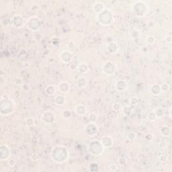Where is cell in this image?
I'll list each match as a JSON object with an SVG mask.
<instances>
[{
  "label": "cell",
  "instance_id": "f546056e",
  "mask_svg": "<svg viewBox=\"0 0 172 172\" xmlns=\"http://www.w3.org/2000/svg\"><path fill=\"white\" fill-rule=\"evenodd\" d=\"M140 36V32L138 30H136V29L133 30L131 33V37L132 39H134V40H135L137 39H139Z\"/></svg>",
  "mask_w": 172,
  "mask_h": 172
},
{
  "label": "cell",
  "instance_id": "60d3db41",
  "mask_svg": "<svg viewBox=\"0 0 172 172\" xmlns=\"http://www.w3.org/2000/svg\"><path fill=\"white\" fill-rule=\"evenodd\" d=\"M15 84L18 85V86H21V85L23 84V80L20 77H16L15 78Z\"/></svg>",
  "mask_w": 172,
  "mask_h": 172
},
{
  "label": "cell",
  "instance_id": "484cf974",
  "mask_svg": "<svg viewBox=\"0 0 172 172\" xmlns=\"http://www.w3.org/2000/svg\"><path fill=\"white\" fill-rule=\"evenodd\" d=\"M153 111L155 112L157 119H161L162 118H164L165 115V110L164 108H161V107H158V108H156Z\"/></svg>",
  "mask_w": 172,
  "mask_h": 172
},
{
  "label": "cell",
  "instance_id": "cb8c5ba5",
  "mask_svg": "<svg viewBox=\"0 0 172 172\" xmlns=\"http://www.w3.org/2000/svg\"><path fill=\"white\" fill-rule=\"evenodd\" d=\"M161 135L164 137H168L171 135V128L167 126H163L160 130Z\"/></svg>",
  "mask_w": 172,
  "mask_h": 172
},
{
  "label": "cell",
  "instance_id": "52a82bcc",
  "mask_svg": "<svg viewBox=\"0 0 172 172\" xmlns=\"http://www.w3.org/2000/svg\"><path fill=\"white\" fill-rule=\"evenodd\" d=\"M102 71L105 75L108 76H112L114 75L117 71V65L114 62L111 61L105 62L102 66Z\"/></svg>",
  "mask_w": 172,
  "mask_h": 172
},
{
  "label": "cell",
  "instance_id": "4dcf8cb0",
  "mask_svg": "<svg viewBox=\"0 0 172 172\" xmlns=\"http://www.w3.org/2000/svg\"><path fill=\"white\" fill-rule=\"evenodd\" d=\"M25 122H26V126H28V127L33 126L34 124V118H32V117L26 118V120H25Z\"/></svg>",
  "mask_w": 172,
  "mask_h": 172
},
{
  "label": "cell",
  "instance_id": "1f68e13d",
  "mask_svg": "<svg viewBox=\"0 0 172 172\" xmlns=\"http://www.w3.org/2000/svg\"><path fill=\"white\" fill-rule=\"evenodd\" d=\"M89 170L91 172H96L99 170V166L95 163H93V164H90V167H89Z\"/></svg>",
  "mask_w": 172,
  "mask_h": 172
},
{
  "label": "cell",
  "instance_id": "9c48e42d",
  "mask_svg": "<svg viewBox=\"0 0 172 172\" xmlns=\"http://www.w3.org/2000/svg\"><path fill=\"white\" fill-rule=\"evenodd\" d=\"M98 132V126L95 122H90L86 124L85 127V133L88 137H94Z\"/></svg>",
  "mask_w": 172,
  "mask_h": 172
},
{
  "label": "cell",
  "instance_id": "d6a6232c",
  "mask_svg": "<svg viewBox=\"0 0 172 172\" xmlns=\"http://www.w3.org/2000/svg\"><path fill=\"white\" fill-rule=\"evenodd\" d=\"M108 169L110 171H117L118 170V164H115V163H112V164H110L108 165Z\"/></svg>",
  "mask_w": 172,
  "mask_h": 172
},
{
  "label": "cell",
  "instance_id": "30bf717a",
  "mask_svg": "<svg viewBox=\"0 0 172 172\" xmlns=\"http://www.w3.org/2000/svg\"><path fill=\"white\" fill-rule=\"evenodd\" d=\"M11 155V149L8 145H2L0 147V161L8 160Z\"/></svg>",
  "mask_w": 172,
  "mask_h": 172
},
{
  "label": "cell",
  "instance_id": "836d02e7",
  "mask_svg": "<svg viewBox=\"0 0 172 172\" xmlns=\"http://www.w3.org/2000/svg\"><path fill=\"white\" fill-rule=\"evenodd\" d=\"M147 118H148L150 121H155V120L157 119L155 112H154V111L150 112L147 114Z\"/></svg>",
  "mask_w": 172,
  "mask_h": 172
},
{
  "label": "cell",
  "instance_id": "6da1fadb",
  "mask_svg": "<svg viewBox=\"0 0 172 172\" xmlns=\"http://www.w3.org/2000/svg\"><path fill=\"white\" fill-rule=\"evenodd\" d=\"M69 152L65 147L62 145H57L51 151V159L57 164H63L68 160Z\"/></svg>",
  "mask_w": 172,
  "mask_h": 172
},
{
  "label": "cell",
  "instance_id": "7a4b0ae2",
  "mask_svg": "<svg viewBox=\"0 0 172 172\" xmlns=\"http://www.w3.org/2000/svg\"><path fill=\"white\" fill-rule=\"evenodd\" d=\"M132 10L136 16L142 18L146 15L149 12V6L144 1H137L132 4Z\"/></svg>",
  "mask_w": 172,
  "mask_h": 172
},
{
  "label": "cell",
  "instance_id": "d6986e66",
  "mask_svg": "<svg viewBox=\"0 0 172 172\" xmlns=\"http://www.w3.org/2000/svg\"><path fill=\"white\" fill-rule=\"evenodd\" d=\"M150 92L151 93L152 95H155V96L159 95L162 92L161 89V85L158 84L152 85L150 88Z\"/></svg>",
  "mask_w": 172,
  "mask_h": 172
},
{
  "label": "cell",
  "instance_id": "b9f144b4",
  "mask_svg": "<svg viewBox=\"0 0 172 172\" xmlns=\"http://www.w3.org/2000/svg\"><path fill=\"white\" fill-rule=\"evenodd\" d=\"M67 48H69L73 49L75 47V43L73 41H70L68 42L67 44Z\"/></svg>",
  "mask_w": 172,
  "mask_h": 172
},
{
  "label": "cell",
  "instance_id": "9a60e30c",
  "mask_svg": "<svg viewBox=\"0 0 172 172\" xmlns=\"http://www.w3.org/2000/svg\"><path fill=\"white\" fill-rule=\"evenodd\" d=\"M105 9H106L105 4L101 1H95L92 6V10L93 12L97 15L102 13L103 11H104Z\"/></svg>",
  "mask_w": 172,
  "mask_h": 172
},
{
  "label": "cell",
  "instance_id": "5bb4252c",
  "mask_svg": "<svg viewBox=\"0 0 172 172\" xmlns=\"http://www.w3.org/2000/svg\"><path fill=\"white\" fill-rule=\"evenodd\" d=\"M100 142L105 149L111 148L113 146L114 140L110 136H104L100 140Z\"/></svg>",
  "mask_w": 172,
  "mask_h": 172
},
{
  "label": "cell",
  "instance_id": "ab89813d",
  "mask_svg": "<svg viewBox=\"0 0 172 172\" xmlns=\"http://www.w3.org/2000/svg\"><path fill=\"white\" fill-rule=\"evenodd\" d=\"M121 108V106H120V104L119 103H118V102H115V103H114L112 104V109L115 112L119 111Z\"/></svg>",
  "mask_w": 172,
  "mask_h": 172
},
{
  "label": "cell",
  "instance_id": "e575fe53",
  "mask_svg": "<svg viewBox=\"0 0 172 172\" xmlns=\"http://www.w3.org/2000/svg\"><path fill=\"white\" fill-rule=\"evenodd\" d=\"M137 138V133L135 132H130L127 135V139L129 140H134Z\"/></svg>",
  "mask_w": 172,
  "mask_h": 172
},
{
  "label": "cell",
  "instance_id": "5b68a950",
  "mask_svg": "<svg viewBox=\"0 0 172 172\" xmlns=\"http://www.w3.org/2000/svg\"><path fill=\"white\" fill-rule=\"evenodd\" d=\"M1 114L2 116H8L14 112V106L12 100L5 99L1 100Z\"/></svg>",
  "mask_w": 172,
  "mask_h": 172
},
{
  "label": "cell",
  "instance_id": "f35d334b",
  "mask_svg": "<svg viewBox=\"0 0 172 172\" xmlns=\"http://www.w3.org/2000/svg\"><path fill=\"white\" fill-rule=\"evenodd\" d=\"M89 119H90V122H95L98 120V115L96 113H91L89 115Z\"/></svg>",
  "mask_w": 172,
  "mask_h": 172
},
{
  "label": "cell",
  "instance_id": "277c9868",
  "mask_svg": "<svg viewBox=\"0 0 172 172\" xmlns=\"http://www.w3.org/2000/svg\"><path fill=\"white\" fill-rule=\"evenodd\" d=\"M104 147L100 140H93L88 146V150L92 155L98 156L102 155L104 151Z\"/></svg>",
  "mask_w": 172,
  "mask_h": 172
},
{
  "label": "cell",
  "instance_id": "d590c367",
  "mask_svg": "<svg viewBox=\"0 0 172 172\" xmlns=\"http://www.w3.org/2000/svg\"><path fill=\"white\" fill-rule=\"evenodd\" d=\"M159 160L161 163H166L168 160V157L166 154H161V155L159 156Z\"/></svg>",
  "mask_w": 172,
  "mask_h": 172
},
{
  "label": "cell",
  "instance_id": "ac0fdd59",
  "mask_svg": "<svg viewBox=\"0 0 172 172\" xmlns=\"http://www.w3.org/2000/svg\"><path fill=\"white\" fill-rule=\"evenodd\" d=\"M75 112L79 117H84L87 113V108L84 105L79 104L75 108Z\"/></svg>",
  "mask_w": 172,
  "mask_h": 172
},
{
  "label": "cell",
  "instance_id": "603a6c76",
  "mask_svg": "<svg viewBox=\"0 0 172 172\" xmlns=\"http://www.w3.org/2000/svg\"><path fill=\"white\" fill-rule=\"evenodd\" d=\"M122 114L126 117H129L132 114L133 112V108L131 105H125V106L122 108Z\"/></svg>",
  "mask_w": 172,
  "mask_h": 172
},
{
  "label": "cell",
  "instance_id": "3957f363",
  "mask_svg": "<svg viewBox=\"0 0 172 172\" xmlns=\"http://www.w3.org/2000/svg\"><path fill=\"white\" fill-rule=\"evenodd\" d=\"M97 20L100 25L107 26L110 25L114 20V13L110 9H105L102 13L98 15Z\"/></svg>",
  "mask_w": 172,
  "mask_h": 172
},
{
  "label": "cell",
  "instance_id": "83f0119b",
  "mask_svg": "<svg viewBox=\"0 0 172 172\" xmlns=\"http://www.w3.org/2000/svg\"><path fill=\"white\" fill-rule=\"evenodd\" d=\"M139 98L137 96H133L129 99V103L132 106H136L138 104Z\"/></svg>",
  "mask_w": 172,
  "mask_h": 172
},
{
  "label": "cell",
  "instance_id": "d4e9b609",
  "mask_svg": "<svg viewBox=\"0 0 172 172\" xmlns=\"http://www.w3.org/2000/svg\"><path fill=\"white\" fill-rule=\"evenodd\" d=\"M56 93V88L55 86L53 85H48V86H46L45 88V93L49 96H53Z\"/></svg>",
  "mask_w": 172,
  "mask_h": 172
},
{
  "label": "cell",
  "instance_id": "7402d4cb",
  "mask_svg": "<svg viewBox=\"0 0 172 172\" xmlns=\"http://www.w3.org/2000/svg\"><path fill=\"white\" fill-rule=\"evenodd\" d=\"M54 103L59 106H61L65 103V98L63 95H57L53 99Z\"/></svg>",
  "mask_w": 172,
  "mask_h": 172
},
{
  "label": "cell",
  "instance_id": "2e32d148",
  "mask_svg": "<svg viewBox=\"0 0 172 172\" xmlns=\"http://www.w3.org/2000/svg\"><path fill=\"white\" fill-rule=\"evenodd\" d=\"M71 90V86L68 82L67 81H61L60 82L58 85V90L59 91L60 93H67Z\"/></svg>",
  "mask_w": 172,
  "mask_h": 172
},
{
  "label": "cell",
  "instance_id": "ba28073f",
  "mask_svg": "<svg viewBox=\"0 0 172 172\" xmlns=\"http://www.w3.org/2000/svg\"><path fill=\"white\" fill-rule=\"evenodd\" d=\"M41 121L47 125H51L55 122V114L51 110L44 111L41 114Z\"/></svg>",
  "mask_w": 172,
  "mask_h": 172
},
{
  "label": "cell",
  "instance_id": "8fae6325",
  "mask_svg": "<svg viewBox=\"0 0 172 172\" xmlns=\"http://www.w3.org/2000/svg\"><path fill=\"white\" fill-rule=\"evenodd\" d=\"M59 59L62 62L65 64H68L73 59L72 52L68 50L62 51L59 55Z\"/></svg>",
  "mask_w": 172,
  "mask_h": 172
},
{
  "label": "cell",
  "instance_id": "7c38bea8",
  "mask_svg": "<svg viewBox=\"0 0 172 172\" xmlns=\"http://www.w3.org/2000/svg\"><path fill=\"white\" fill-rule=\"evenodd\" d=\"M114 88L118 92H123L128 88V83L124 79H119L115 83Z\"/></svg>",
  "mask_w": 172,
  "mask_h": 172
},
{
  "label": "cell",
  "instance_id": "74e56055",
  "mask_svg": "<svg viewBox=\"0 0 172 172\" xmlns=\"http://www.w3.org/2000/svg\"><path fill=\"white\" fill-rule=\"evenodd\" d=\"M155 41H156V40H155V37H153V36H151V35L148 36V37H147V39H146L147 43H148L149 44H152L155 43Z\"/></svg>",
  "mask_w": 172,
  "mask_h": 172
},
{
  "label": "cell",
  "instance_id": "ee69618b",
  "mask_svg": "<svg viewBox=\"0 0 172 172\" xmlns=\"http://www.w3.org/2000/svg\"><path fill=\"white\" fill-rule=\"evenodd\" d=\"M169 118H171V106L169 108Z\"/></svg>",
  "mask_w": 172,
  "mask_h": 172
},
{
  "label": "cell",
  "instance_id": "f1b7e54d",
  "mask_svg": "<svg viewBox=\"0 0 172 172\" xmlns=\"http://www.w3.org/2000/svg\"><path fill=\"white\" fill-rule=\"evenodd\" d=\"M62 117L63 118H65V119H69V118H70V117H71V116H72V112H71V110H68V109H66V110H65L62 112Z\"/></svg>",
  "mask_w": 172,
  "mask_h": 172
},
{
  "label": "cell",
  "instance_id": "8d00e7d4",
  "mask_svg": "<svg viewBox=\"0 0 172 172\" xmlns=\"http://www.w3.org/2000/svg\"><path fill=\"white\" fill-rule=\"evenodd\" d=\"M169 88H170V86L167 83H164L161 85V89L162 92H166V91H168L169 90Z\"/></svg>",
  "mask_w": 172,
  "mask_h": 172
},
{
  "label": "cell",
  "instance_id": "ffe728a7",
  "mask_svg": "<svg viewBox=\"0 0 172 172\" xmlns=\"http://www.w3.org/2000/svg\"><path fill=\"white\" fill-rule=\"evenodd\" d=\"M88 83V79L84 75H80L77 79V86L79 88H84L87 86Z\"/></svg>",
  "mask_w": 172,
  "mask_h": 172
},
{
  "label": "cell",
  "instance_id": "8992f818",
  "mask_svg": "<svg viewBox=\"0 0 172 172\" xmlns=\"http://www.w3.org/2000/svg\"><path fill=\"white\" fill-rule=\"evenodd\" d=\"M27 28L32 32H37L41 28L42 23L41 20L37 16H32L26 22Z\"/></svg>",
  "mask_w": 172,
  "mask_h": 172
},
{
  "label": "cell",
  "instance_id": "4316f807",
  "mask_svg": "<svg viewBox=\"0 0 172 172\" xmlns=\"http://www.w3.org/2000/svg\"><path fill=\"white\" fill-rule=\"evenodd\" d=\"M127 159L124 157H119L118 158V160H117V164L120 167H123L124 165H126L127 164Z\"/></svg>",
  "mask_w": 172,
  "mask_h": 172
},
{
  "label": "cell",
  "instance_id": "7bdbcfd3",
  "mask_svg": "<svg viewBox=\"0 0 172 172\" xmlns=\"http://www.w3.org/2000/svg\"><path fill=\"white\" fill-rule=\"evenodd\" d=\"M145 138H146L147 140H151L153 138V136L151 134H148V135H146Z\"/></svg>",
  "mask_w": 172,
  "mask_h": 172
},
{
  "label": "cell",
  "instance_id": "4fadbf2b",
  "mask_svg": "<svg viewBox=\"0 0 172 172\" xmlns=\"http://www.w3.org/2000/svg\"><path fill=\"white\" fill-rule=\"evenodd\" d=\"M12 23L14 27L19 28L22 27V26H24L25 22H24V20L23 18H22V15H14V16L12 18Z\"/></svg>",
  "mask_w": 172,
  "mask_h": 172
},
{
  "label": "cell",
  "instance_id": "e0dca14e",
  "mask_svg": "<svg viewBox=\"0 0 172 172\" xmlns=\"http://www.w3.org/2000/svg\"><path fill=\"white\" fill-rule=\"evenodd\" d=\"M118 50H119V46L117 42H109V43L106 45V51L109 54L113 55L117 53Z\"/></svg>",
  "mask_w": 172,
  "mask_h": 172
},
{
  "label": "cell",
  "instance_id": "44dd1931",
  "mask_svg": "<svg viewBox=\"0 0 172 172\" xmlns=\"http://www.w3.org/2000/svg\"><path fill=\"white\" fill-rule=\"evenodd\" d=\"M77 69V71L80 73V74L84 75L88 72L89 67L87 63L81 62V63L78 65Z\"/></svg>",
  "mask_w": 172,
  "mask_h": 172
}]
</instances>
